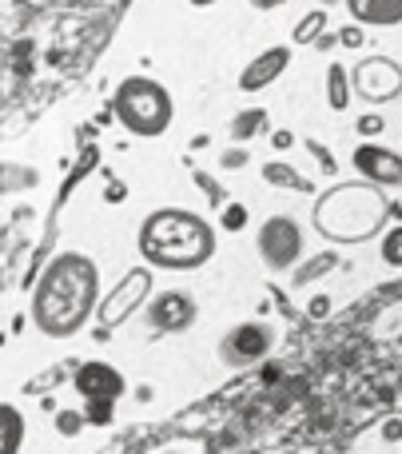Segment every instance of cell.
Listing matches in <instances>:
<instances>
[{"label": "cell", "instance_id": "cb8c5ba5", "mask_svg": "<svg viewBox=\"0 0 402 454\" xmlns=\"http://www.w3.org/2000/svg\"><path fill=\"white\" fill-rule=\"evenodd\" d=\"M339 44H343V48H363V28H359V24L343 28V32H339Z\"/></svg>", "mask_w": 402, "mask_h": 454}, {"label": "cell", "instance_id": "30bf717a", "mask_svg": "<svg viewBox=\"0 0 402 454\" xmlns=\"http://www.w3.org/2000/svg\"><path fill=\"white\" fill-rule=\"evenodd\" d=\"M143 319H148V327L159 331V335H180V331L196 327L199 303H196V295L172 287V291H159V295L148 299V307H143Z\"/></svg>", "mask_w": 402, "mask_h": 454}, {"label": "cell", "instance_id": "4dcf8cb0", "mask_svg": "<svg viewBox=\"0 0 402 454\" xmlns=\"http://www.w3.org/2000/svg\"><path fill=\"white\" fill-rule=\"evenodd\" d=\"M251 8H259V12H271V8H279V4H287V0H247Z\"/></svg>", "mask_w": 402, "mask_h": 454}, {"label": "cell", "instance_id": "4316f807", "mask_svg": "<svg viewBox=\"0 0 402 454\" xmlns=\"http://www.w3.org/2000/svg\"><path fill=\"white\" fill-rule=\"evenodd\" d=\"M383 128H387V124H383V116H363V120H359V132H363V136H379Z\"/></svg>", "mask_w": 402, "mask_h": 454}, {"label": "cell", "instance_id": "4fadbf2b", "mask_svg": "<svg viewBox=\"0 0 402 454\" xmlns=\"http://www.w3.org/2000/svg\"><path fill=\"white\" fill-rule=\"evenodd\" d=\"M347 12L351 20L367 24V28H398L402 0H347Z\"/></svg>", "mask_w": 402, "mask_h": 454}, {"label": "cell", "instance_id": "836d02e7", "mask_svg": "<svg viewBox=\"0 0 402 454\" xmlns=\"http://www.w3.org/2000/svg\"><path fill=\"white\" fill-rule=\"evenodd\" d=\"M191 4H212V0H191Z\"/></svg>", "mask_w": 402, "mask_h": 454}, {"label": "cell", "instance_id": "7402d4cb", "mask_svg": "<svg viewBox=\"0 0 402 454\" xmlns=\"http://www.w3.org/2000/svg\"><path fill=\"white\" fill-rule=\"evenodd\" d=\"M80 427H84V415H76V411H60V415H56V431H60L64 439H76Z\"/></svg>", "mask_w": 402, "mask_h": 454}, {"label": "cell", "instance_id": "d6986e66", "mask_svg": "<svg viewBox=\"0 0 402 454\" xmlns=\"http://www.w3.org/2000/svg\"><path fill=\"white\" fill-rule=\"evenodd\" d=\"M263 124H267V112H263V108L239 112V116L231 120V136H236V140H251V136L263 132Z\"/></svg>", "mask_w": 402, "mask_h": 454}, {"label": "cell", "instance_id": "8fae6325", "mask_svg": "<svg viewBox=\"0 0 402 454\" xmlns=\"http://www.w3.org/2000/svg\"><path fill=\"white\" fill-rule=\"evenodd\" d=\"M355 172L363 176L375 188H402V152L383 148V144H359L355 156H351Z\"/></svg>", "mask_w": 402, "mask_h": 454}, {"label": "cell", "instance_id": "52a82bcc", "mask_svg": "<svg viewBox=\"0 0 402 454\" xmlns=\"http://www.w3.org/2000/svg\"><path fill=\"white\" fill-rule=\"evenodd\" d=\"M275 351V327L271 323H236V327L228 331V335L220 339V363L223 367H255V363H263L267 355Z\"/></svg>", "mask_w": 402, "mask_h": 454}, {"label": "cell", "instance_id": "9c48e42d", "mask_svg": "<svg viewBox=\"0 0 402 454\" xmlns=\"http://www.w3.org/2000/svg\"><path fill=\"white\" fill-rule=\"evenodd\" d=\"M355 96H363L367 104H390L402 96V64L390 56H367L351 72Z\"/></svg>", "mask_w": 402, "mask_h": 454}, {"label": "cell", "instance_id": "2e32d148", "mask_svg": "<svg viewBox=\"0 0 402 454\" xmlns=\"http://www.w3.org/2000/svg\"><path fill=\"white\" fill-rule=\"evenodd\" d=\"M40 184V172L28 164H0V196H16Z\"/></svg>", "mask_w": 402, "mask_h": 454}, {"label": "cell", "instance_id": "484cf974", "mask_svg": "<svg viewBox=\"0 0 402 454\" xmlns=\"http://www.w3.org/2000/svg\"><path fill=\"white\" fill-rule=\"evenodd\" d=\"M383 439L402 447V419H387V423H383Z\"/></svg>", "mask_w": 402, "mask_h": 454}, {"label": "cell", "instance_id": "f1b7e54d", "mask_svg": "<svg viewBox=\"0 0 402 454\" xmlns=\"http://www.w3.org/2000/svg\"><path fill=\"white\" fill-rule=\"evenodd\" d=\"M60 371H48V375L44 379H36V383H28V387H24V391H44V387H52V383H60Z\"/></svg>", "mask_w": 402, "mask_h": 454}, {"label": "cell", "instance_id": "6da1fadb", "mask_svg": "<svg viewBox=\"0 0 402 454\" xmlns=\"http://www.w3.org/2000/svg\"><path fill=\"white\" fill-rule=\"evenodd\" d=\"M100 267L84 251H60L48 259L32 287V323L48 339H72L100 311Z\"/></svg>", "mask_w": 402, "mask_h": 454}, {"label": "cell", "instance_id": "7a4b0ae2", "mask_svg": "<svg viewBox=\"0 0 402 454\" xmlns=\"http://www.w3.org/2000/svg\"><path fill=\"white\" fill-rule=\"evenodd\" d=\"M140 255L159 271H196L215 255V227L188 207H156L140 227Z\"/></svg>", "mask_w": 402, "mask_h": 454}, {"label": "cell", "instance_id": "3957f363", "mask_svg": "<svg viewBox=\"0 0 402 454\" xmlns=\"http://www.w3.org/2000/svg\"><path fill=\"white\" fill-rule=\"evenodd\" d=\"M390 220V200L383 188L359 180V184H335V188L319 192L315 207H311V223L323 239L331 243H371L375 235L387 231Z\"/></svg>", "mask_w": 402, "mask_h": 454}, {"label": "cell", "instance_id": "5bb4252c", "mask_svg": "<svg viewBox=\"0 0 402 454\" xmlns=\"http://www.w3.org/2000/svg\"><path fill=\"white\" fill-rule=\"evenodd\" d=\"M24 434H28V423H24L20 407L0 403V454H20Z\"/></svg>", "mask_w": 402, "mask_h": 454}, {"label": "cell", "instance_id": "ac0fdd59", "mask_svg": "<svg viewBox=\"0 0 402 454\" xmlns=\"http://www.w3.org/2000/svg\"><path fill=\"white\" fill-rule=\"evenodd\" d=\"M335 267H339V255H335V251H323V255L307 259L303 267H295V287H307L311 279H323V275L335 271Z\"/></svg>", "mask_w": 402, "mask_h": 454}, {"label": "cell", "instance_id": "e0dca14e", "mask_svg": "<svg viewBox=\"0 0 402 454\" xmlns=\"http://www.w3.org/2000/svg\"><path fill=\"white\" fill-rule=\"evenodd\" d=\"M263 180L271 184V188H291V192H315V184L303 180L299 172H295L291 164H279V160H271V164H263Z\"/></svg>", "mask_w": 402, "mask_h": 454}, {"label": "cell", "instance_id": "7c38bea8", "mask_svg": "<svg viewBox=\"0 0 402 454\" xmlns=\"http://www.w3.org/2000/svg\"><path fill=\"white\" fill-rule=\"evenodd\" d=\"M291 68V48L287 44H275V48H263L244 72H239V92H263L271 88L283 72Z\"/></svg>", "mask_w": 402, "mask_h": 454}, {"label": "cell", "instance_id": "f546056e", "mask_svg": "<svg viewBox=\"0 0 402 454\" xmlns=\"http://www.w3.org/2000/svg\"><path fill=\"white\" fill-rule=\"evenodd\" d=\"M196 180H199V184H204V192H207V196H212V204H220V200H223V192H220V188H215V184H212V176L196 172Z\"/></svg>", "mask_w": 402, "mask_h": 454}, {"label": "cell", "instance_id": "44dd1931", "mask_svg": "<svg viewBox=\"0 0 402 454\" xmlns=\"http://www.w3.org/2000/svg\"><path fill=\"white\" fill-rule=\"evenodd\" d=\"M327 28V12L323 8H315V12H307L299 20V28H295V44H311V40H319Z\"/></svg>", "mask_w": 402, "mask_h": 454}, {"label": "cell", "instance_id": "1f68e13d", "mask_svg": "<svg viewBox=\"0 0 402 454\" xmlns=\"http://www.w3.org/2000/svg\"><path fill=\"white\" fill-rule=\"evenodd\" d=\"M271 140H275V148L283 152V148H291V144H295V136H291V132H275Z\"/></svg>", "mask_w": 402, "mask_h": 454}, {"label": "cell", "instance_id": "ffe728a7", "mask_svg": "<svg viewBox=\"0 0 402 454\" xmlns=\"http://www.w3.org/2000/svg\"><path fill=\"white\" fill-rule=\"evenodd\" d=\"M379 255H383V263H387V267H402V223H395V227H387V231H383Z\"/></svg>", "mask_w": 402, "mask_h": 454}, {"label": "cell", "instance_id": "9a60e30c", "mask_svg": "<svg viewBox=\"0 0 402 454\" xmlns=\"http://www.w3.org/2000/svg\"><path fill=\"white\" fill-rule=\"evenodd\" d=\"M351 96H355V84L347 80V68L335 60L331 68H327V104H331V112H347Z\"/></svg>", "mask_w": 402, "mask_h": 454}, {"label": "cell", "instance_id": "ba28073f", "mask_svg": "<svg viewBox=\"0 0 402 454\" xmlns=\"http://www.w3.org/2000/svg\"><path fill=\"white\" fill-rule=\"evenodd\" d=\"M148 299H151V267H132V271H124V279L100 299L96 319H100V327L112 331L124 319H132L140 307H148Z\"/></svg>", "mask_w": 402, "mask_h": 454}, {"label": "cell", "instance_id": "83f0119b", "mask_svg": "<svg viewBox=\"0 0 402 454\" xmlns=\"http://www.w3.org/2000/svg\"><path fill=\"white\" fill-rule=\"evenodd\" d=\"M223 168H244L247 164V152L244 148H231V152H223V160H220Z\"/></svg>", "mask_w": 402, "mask_h": 454}, {"label": "cell", "instance_id": "603a6c76", "mask_svg": "<svg viewBox=\"0 0 402 454\" xmlns=\"http://www.w3.org/2000/svg\"><path fill=\"white\" fill-rule=\"evenodd\" d=\"M244 223H247V212H244L239 204H231L228 212H223V227H228V231H239Z\"/></svg>", "mask_w": 402, "mask_h": 454}, {"label": "cell", "instance_id": "d6a6232c", "mask_svg": "<svg viewBox=\"0 0 402 454\" xmlns=\"http://www.w3.org/2000/svg\"><path fill=\"white\" fill-rule=\"evenodd\" d=\"M327 307H331V303H327V299H323V295H319V299H315V303H311V315H323V311H327Z\"/></svg>", "mask_w": 402, "mask_h": 454}, {"label": "cell", "instance_id": "8992f818", "mask_svg": "<svg viewBox=\"0 0 402 454\" xmlns=\"http://www.w3.org/2000/svg\"><path fill=\"white\" fill-rule=\"evenodd\" d=\"M76 391L84 395L92 423H108V419H112V407H116L120 395H124V375H120L112 363H100V359L80 363V371H76Z\"/></svg>", "mask_w": 402, "mask_h": 454}, {"label": "cell", "instance_id": "d4e9b609", "mask_svg": "<svg viewBox=\"0 0 402 454\" xmlns=\"http://www.w3.org/2000/svg\"><path fill=\"white\" fill-rule=\"evenodd\" d=\"M151 454H199L196 442H164V447H156Z\"/></svg>", "mask_w": 402, "mask_h": 454}, {"label": "cell", "instance_id": "5b68a950", "mask_svg": "<svg viewBox=\"0 0 402 454\" xmlns=\"http://www.w3.org/2000/svg\"><path fill=\"white\" fill-rule=\"evenodd\" d=\"M255 251L271 271H295L303 263V251H307V235L291 215H271L255 235Z\"/></svg>", "mask_w": 402, "mask_h": 454}, {"label": "cell", "instance_id": "277c9868", "mask_svg": "<svg viewBox=\"0 0 402 454\" xmlns=\"http://www.w3.org/2000/svg\"><path fill=\"white\" fill-rule=\"evenodd\" d=\"M112 108H116L120 124H124L132 136H143V140L164 136L167 128H172V116H175L172 92L151 76H128L124 84L116 88Z\"/></svg>", "mask_w": 402, "mask_h": 454}]
</instances>
